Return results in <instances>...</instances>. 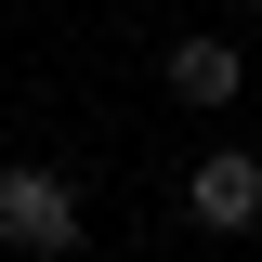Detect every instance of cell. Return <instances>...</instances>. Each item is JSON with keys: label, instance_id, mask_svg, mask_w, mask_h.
<instances>
[{"label": "cell", "instance_id": "cell-1", "mask_svg": "<svg viewBox=\"0 0 262 262\" xmlns=\"http://www.w3.org/2000/svg\"><path fill=\"white\" fill-rule=\"evenodd\" d=\"M0 249H27V262H79V249H92V196L66 184V170L0 158Z\"/></svg>", "mask_w": 262, "mask_h": 262}, {"label": "cell", "instance_id": "cell-2", "mask_svg": "<svg viewBox=\"0 0 262 262\" xmlns=\"http://www.w3.org/2000/svg\"><path fill=\"white\" fill-rule=\"evenodd\" d=\"M184 223H196V236H249V223H262V158H249V144L184 158Z\"/></svg>", "mask_w": 262, "mask_h": 262}, {"label": "cell", "instance_id": "cell-3", "mask_svg": "<svg viewBox=\"0 0 262 262\" xmlns=\"http://www.w3.org/2000/svg\"><path fill=\"white\" fill-rule=\"evenodd\" d=\"M158 79H170V105H196V118H223V105L249 92V53H236L223 27H184V39L158 53Z\"/></svg>", "mask_w": 262, "mask_h": 262}, {"label": "cell", "instance_id": "cell-4", "mask_svg": "<svg viewBox=\"0 0 262 262\" xmlns=\"http://www.w3.org/2000/svg\"><path fill=\"white\" fill-rule=\"evenodd\" d=\"M249 13H262V0H249Z\"/></svg>", "mask_w": 262, "mask_h": 262}]
</instances>
